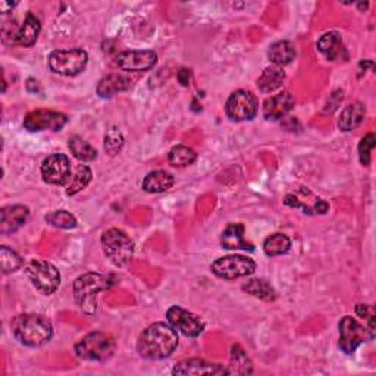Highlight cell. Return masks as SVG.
<instances>
[{
	"label": "cell",
	"instance_id": "6da1fadb",
	"mask_svg": "<svg viewBox=\"0 0 376 376\" xmlns=\"http://www.w3.org/2000/svg\"><path fill=\"white\" fill-rule=\"evenodd\" d=\"M178 347L177 330L163 322L147 327L137 341V352L148 360H162L169 357Z\"/></svg>",
	"mask_w": 376,
	"mask_h": 376
},
{
	"label": "cell",
	"instance_id": "7a4b0ae2",
	"mask_svg": "<svg viewBox=\"0 0 376 376\" xmlns=\"http://www.w3.org/2000/svg\"><path fill=\"white\" fill-rule=\"evenodd\" d=\"M11 330L14 337L27 347H40L54 335V327L46 316L37 313H24L16 316Z\"/></svg>",
	"mask_w": 376,
	"mask_h": 376
},
{
	"label": "cell",
	"instance_id": "3957f363",
	"mask_svg": "<svg viewBox=\"0 0 376 376\" xmlns=\"http://www.w3.org/2000/svg\"><path fill=\"white\" fill-rule=\"evenodd\" d=\"M113 275H103L97 272H88L81 275L73 283L75 302L86 315H94L97 309V295L102 291H108L115 285Z\"/></svg>",
	"mask_w": 376,
	"mask_h": 376
},
{
	"label": "cell",
	"instance_id": "277c9868",
	"mask_svg": "<svg viewBox=\"0 0 376 376\" xmlns=\"http://www.w3.org/2000/svg\"><path fill=\"white\" fill-rule=\"evenodd\" d=\"M116 350L115 340L106 332H90L75 344V355L83 360L106 362Z\"/></svg>",
	"mask_w": 376,
	"mask_h": 376
},
{
	"label": "cell",
	"instance_id": "5b68a950",
	"mask_svg": "<svg viewBox=\"0 0 376 376\" xmlns=\"http://www.w3.org/2000/svg\"><path fill=\"white\" fill-rule=\"evenodd\" d=\"M102 247L105 256L119 268L128 265L134 255V241L118 228H111L103 233Z\"/></svg>",
	"mask_w": 376,
	"mask_h": 376
},
{
	"label": "cell",
	"instance_id": "8992f818",
	"mask_svg": "<svg viewBox=\"0 0 376 376\" xmlns=\"http://www.w3.org/2000/svg\"><path fill=\"white\" fill-rule=\"evenodd\" d=\"M25 275L30 283L43 294H54L61 285V273L52 263L33 259L25 265Z\"/></svg>",
	"mask_w": 376,
	"mask_h": 376
},
{
	"label": "cell",
	"instance_id": "52a82bcc",
	"mask_svg": "<svg viewBox=\"0 0 376 376\" xmlns=\"http://www.w3.org/2000/svg\"><path fill=\"white\" fill-rule=\"evenodd\" d=\"M88 55L83 49L71 50H54L49 56V66L52 72L65 75V77H73L83 72L87 66Z\"/></svg>",
	"mask_w": 376,
	"mask_h": 376
},
{
	"label": "cell",
	"instance_id": "ba28073f",
	"mask_svg": "<svg viewBox=\"0 0 376 376\" xmlns=\"http://www.w3.org/2000/svg\"><path fill=\"white\" fill-rule=\"evenodd\" d=\"M340 348L345 355H355L356 350L375 338V334L360 325L355 317L344 316L340 322Z\"/></svg>",
	"mask_w": 376,
	"mask_h": 376
},
{
	"label": "cell",
	"instance_id": "9c48e42d",
	"mask_svg": "<svg viewBox=\"0 0 376 376\" xmlns=\"http://www.w3.org/2000/svg\"><path fill=\"white\" fill-rule=\"evenodd\" d=\"M256 270V263L245 256L231 255L225 256L212 263V272L222 280H237L252 275Z\"/></svg>",
	"mask_w": 376,
	"mask_h": 376
},
{
	"label": "cell",
	"instance_id": "30bf717a",
	"mask_svg": "<svg viewBox=\"0 0 376 376\" xmlns=\"http://www.w3.org/2000/svg\"><path fill=\"white\" fill-rule=\"evenodd\" d=\"M259 109L258 98L253 93L245 90L234 91L225 105V112L231 121L243 122V121H252Z\"/></svg>",
	"mask_w": 376,
	"mask_h": 376
},
{
	"label": "cell",
	"instance_id": "8fae6325",
	"mask_svg": "<svg viewBox=\"0 0 376 376\" xmlns=\"http://www.w3.org/2000/svg\"><path fill=\"white\" fill-rule=\"evenodd\" d=\"M68 122V116L62 112L56 111H47V109H37L24 118V128L31 133L52 130L61 131Z\"/></svg>",
	"mask_w": 376,
	"mask_h": 376
},
{
	"label": "cell",
	"instance_id": "7c38bea8",
	"mask_svg": "<svg viewBox=\"0 0 376 376\" xmlns=\"http://www.w3.org/2000/svg\"><path fill=\"white\" fill-rule=\"evenodd\" d=\"M166 319L172 328L183 332L186 337L195 338L202 335L205 331V323L197 315L180 308V306H172L166 312Z\"/></svg>",
	"mask_w": 376,
	"mask_h": 376
},
{
	"label": "cell",
	"instance_id": "4fadbf2b",
	"mask_svg": "<svg viewBox=\"0 0 376 376\" xmlns=\"http://www.w3.org/2000/svg\"><path fill=\"white\" fill-rule=\"evenodd\" d=\"M41 177L47 184L65 186L71 180L69 158L61 153L47 156L41 163Z\"/></svg>",
	"mask_w": 376,
	"mask_h": 376
},
{
	"label": "cell",
	"instance_id": "5bb4252c",
	"mask_svg": "<svg viewBox=\"0 0 376 376\" xmlns=\"http://www.w3.org/2000/svg\"><path fill=\"white\" fill-rule=\"evenodd\" d=\"M158 62V55L153 50H127L115 58L119 69L127 72H144L152 69Z\"/></svg>",
	"mask_w": 376,
	"mask_h": 376
},
{
	"label": "cell",
	"instance_id": "9a60e30c",
	"mask_svg": "<svg viewBox=\"0 0 376 376\" xmlns=\"http://www.w3.org/2000/svg\"><path fill=\"white\" fill-rule=\"evenodd\" d=\"M173 375L184 376H200V375H230L228 369L218 363H210L203 359L183 360L172 370Z\"/></svg>",
	"mask_w": 376,
	"mask_h": 376
},
{
	"label": "cell",
	"instance_id": "2e32d148",
	"mask_svg": "<svg viewBox=\"0 0 376 376\" xmlns=\"http://www.w3.org/2000/svg\"><path fill=\"white\" fill-rule=\"evenodd\" d=\"M30 216V209L22 205L6 206L0 212V233L4 235L12 234L24 227Z\"/></svg>",
	"mask_w": 376,
	"mask_h": 376
},
{
	"label": "cell",
	"instance_id": "e0dca14e",
	"mask_svg": "<svg viewBox=\"0 0 376 376\" xmlns=\"http://www.w3.org/2000/svg\"><path fill=\"white\" fill-rule=\"evenodd\" d=\"M294 97L290 91H283L265 100L263 115L269 121H277L284 118L294 108Z\"/></svg>",
	"mask_w": 376,
	"mask_h": 376
},
{
	"label": "cell",
	"instance_id": "ac0fdd59",
	"mask_svg": "<svg viewBox=\"0 0 376 376\" xmlns=\"http://www.w3.org/2000/svg\"><path fill=\"white\" fill-rule=\"evenodd\" d=\"M131 78L123 73H109L98 81L97 94L102 98H111L118 93L131 88Z\"/></svg>",
	"mask_w": 376,
	"mask_h": 376
},
{
	"label": "cell",
	"instance_id": "d6986e66",
	"mask_svg": "<svg viewBox=\"0 0 376 376\" xmlns=\"http://www.w3.org/2000/svg\"><path fill=\"white\" fill-rule=\"evenodd\" d=\"M317 49L328 61H338L342 58L344 59L348 58L341 36L337 31H330L327 34H323L317 41Z\"/></svg>",
	"mask_w": 376,
	"mask_h": 376
},
{
	"label": "cell",
	"instance_id": "ffe728a7",
	"mask_svg": "<svg viewBox=\"0 0 376 376\" xmlns=\"http://www.w3.org/2000/svg\"><path fill=\"white\" fill-rule=\"evenodd\" d=\"M244 233H245V227L243 223H230L222 233L220 237L222 247L228 250H248V252H253L255 247L252 243H248L244 238Z\"/></svg>",
	"mask_w": 376,
	"mask_h": 376
},
{
	"label": "cell",
	"instance_id": "44dd1931",
	"mask_svg": "<svg viewBox=\"0 0 376 376\" xmlns=\"http://www.w3.org/2000/svg\"><path fill=\"white\" fill-rule=\"evenodd\" d=\"M40 30H41L40 21L31 12H29L25 15L22 25L18 29L15 43L22 47H31L37 41Z\"/></svg>",
	"mask_w": 376,
	"mask_h": 376
},
{
	"label": "cell",
	"instance_id": "7402d4cb",
	"mask_svg": "<svg viewBox=\"0 0 376 376\" xmlns=\"http://www.w3.org/2000/svg\"><path fill=\"white\" fill-rule=\"evenodd\" d=\"M175 184V178L166 171H153L148 172L144 180H143V190L150 194H158V193H165L172 188Z\"/></svg>",
	"mask_w": 376,
	"mask_h": 376
},
{
	"label": "cell",
	"instance_id": "603a6c76",
	"mask_svg": "<svg viewBox=\"0 0 376 376\" xmlns=\"http://www.w3.org/2000/svg\"><path fill=\"white\" fill-rule=\"evenodd\" d=\"M268 58L275 66H280V68L285 66V65H288V63H291L294 61V58H295V47L288 40L277 41V43H273L269 47Z\"/></svg>",
	"mask_w": 376,
	"mask_h": 376
},
{
	"label": "cell",
	"instance_id": "cb8c5ba5",
	"mask_svg": "<svg viewBox=\"0 0 376 376\" xmlns=\"http://www.w3.org/2000/svg\"><path fill=\"white\" fill-rule=\"evenodd\" d=\"M366 109L362 103H352L348 105L342 112L338 119V127L341 131H352L357 128L359 125L365 121Z\"/></svg>",
	"mask_w": 376,
	"mask_h": 376
},
{
	"label": "cell",
	"instance_id": "d4e9b609",
	"mask_svg": "<svg viewBox=\"0 0 376 376\" xmlns=\"http://www.w3.org/2000/svg\"><path fill=\"white\" fill-rule=\"evenodd\" d=\"M285 80V72L283 68L270 65L263 69L262 75L258 80V87L262 93H272L283 86Z\"/></svg>",
	"mask_w": 376,
	"mask_h": 376
},
{
	"label": "cell",
	"instance_id": "484cf974",
	"mask_svg": "<svg viewBox=\"0 0 376 376\" xmlns=\"http://www.w3.org/2000/svg\"><path fill=\"white\" fill-rule=\"evenodd\" d=\"M243 290L248 294H252L253 297L265 300V302H273V300L277 298V293H275L273 287L265 280H259V278L248 280L243 285Z\"/></svg>",
	"mask_w": 376,
	"mask_h": 376
},
{
	"label": "cell",
	"instance_id": "4316f807",
	"mask_svg": "<svg viewBox=\"0 0 376 376\" xmlns=\"http://www.w3.org/2000/svg\"><path fill=\"white\" fill-rule=\"evenodd\" d=\"M69 150H71V153L77 158L78 161L81 162H91L97 158V152H96V148L87 143L86 140H83L81 137L78 136H73L69 138Z\"/></svg>",
	"mask_w": 376,
	"mask_h": 376
},
{
	"label": "cell",
	"instance_id": "83f0119b",
	"mask_svg": "<svg viewBox=\"0 0 376 376\" xmlns=\"http://www.w3.org/2000/svg\"><path fill=\"white\" fill-rule=\"evenodd\" d=\"M230 375H247L253 372V363L248 359L247 353L240 345H234L231 350V365L228 369Z\"/></svg>",
	"mask_w": 376,
	"mask_h": 376
},
{
	"label": "cell",
	"instance_id": "f1b7e54d",
	"mask_svg": "<svg viewBox=\"0 0 376 376\" xmlns=\"http://www.w3.org/2000/svg\"><path fill=\"white\" fill-rule=\"evenodd\" d=\"M291 248V241L285 234H273L268 237L263 243L265 253L270 258L285 255Z\"/></svg>",
	"mask_w": 376,
	"mask_h": 376
},
{
	"label": "cell",
	"instance_id": "f546056e",
	"mask_svg": "<svg viewBox=\"0 0 376 376\" xmlns=\"http://www.w3.org/2000/svg\"><path fill=\"white\" fill-rule=\"evenodd\" d=\"M197 159V153L191 147L178 144L169 150L168 161L172 166H188L194 163Z\"/></svg>",
	"mask_w": 376,
	"mask_h": 376
},
{
	"label": "cell",
	"instance_id": "4dcf8cb0",
	"mask_svg": "<svg viewBox=\"0 0 376 376\" xmlns=\"http://www.w3.org/2000/svg\"><path fill=\"white\" fill-rule=\"evenodd\" d=\"M93 178V173L91 169L87 165H78L77 171H75L73 177L66 188V194L68 195H75L77 193H80L81 190H84L90 181Z\"/></svg>",
	"mask_w": 376,
	"mask_h": 376
},
{
	"label": "cell",
	"instance_id": "1f68e13d",
	"mask_svg": "<svg viewBox=\"0 0 376 376\" xmlns=\"http://www.w3.org/2000/svg\"><path fill=\"white\" fill-rule=\"evenodd\" d=\"M44 220L52 225V227L61 228V230H72V228L77 227V223H78L77 218L66 210L50 212L44 216Z\"/></svg>",
	"mask_w": 376,
	"mask_h": 376
},
{
	"label": "cell",
	"instance_id": "d6a6232c",
	"mask_svg": "<svg viewBox=\"0 0 376 376\" xmlns=\"http://www.w3.org/2000/svg\"><path fill=\"white\" fill-rule=\"evenodd\" d=\"M0 263H2L4 273H11L18 270L24 262L12 248H9L8 245H2L0 247Z\"/></svg>",
	"mask_w": 376,
	"mask_h": 376
},
{
	"label": "cell",
	"instance_id": "836d02e7",
	"mask_svg": "<svg viewBox=\"0 0 376 376\" xmlns=\"http://www.w3.org/2000/svg\"><path fill=\"white\" fill-rule=\"evenodd\" d=\"M123 146V137L118 128H111L105 136V148L109 155H116Z\"/></svg>",
	"mask_w": 376,
	"mask_h": 376
},
{
	"label": "cell",
	"instance_id": "e575fe53",
	"mask_svg": "<svg viewBox=\"0 0 376 376\" xmlns=\"http://www.w3.org/2000/svg\"><path fill=\"white\" fill-rule=\"evenodd\" d=\"M375 134H367L362 138L360 144H359V158H360V162L362 165L367 166L370 163V153H372V150L375 147Z\"/></svg>",
	"mask_w": 376,
	"mask_h": 376
},
{
	"label": "cell",
	"instance_id": "d590c367",
	"mask_svg": "<svg viewBox=\"0 0 376 376\" xmlns=\"http://www.w3.org/2000/svg\"><path fill=\"white\" fill-rule=\"evenodd\" d=\"M356 313L369 322V330L375 334V310H373V308L367 306V305H357Z\"/></svg>",
	"mask_w": 376,
	"mask_h": 376
},
{
	"label": "cell",
	"instance_id": "8d00e7d4",
	"mask_svg": "<svg viewBox=\"0 0 376 376\" xmlns=\"http://www.w3.org/2000/svg\"><path fill=\"white\" fill-rule=\"evenodd\" d=\"M328 209H330V205L327 202H325V200H322V198H319L317 202H316V205H315V212L319 213V215L327 213Z\"/></svg>",
	"mask_w": 376,
	"mask_h": 376
},
{
	"label": "cell",
	"instance_id": "74e56055",
	"mask_svg": "<svg viewBox=\"0 0 376 376\" xmlns=\"http://www.w3.org/2000/svg\"><path fill=\"white\" fill-rule=\"evenodd\" d=\"M190 75H191V72H190L188 69H181V71L178 72V81H180L184 87H187V86L190 84Z\"/></svg>",
	"mask_w": 376,
	"mask_h": 376
},
{
	"label": "cell",
	"instance_id": "f35d334b",
	"mask_svg": "<svg viewBox=\"0 0 376 376\" xmlns=\"http://www.w3.org/2000/svg\"><path fill=\"white\" fill-rule=\"evenodd\" d=\"M15 6V4H6V2H0V11L4 14H8L9 9H12Z\"/></svg>",
	"mask_w": 376,
	"mask_h": 376
}]
</instances>
